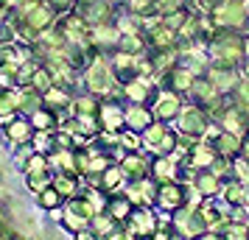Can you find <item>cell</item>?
<instances>
[{
	"label": "cell",
	"instance_id": "6da1fadb",
	"mask_svg": "<svg viewBox=\"0 0 249 240\" xmlns=\"http://www.w3.org/2000/svg\"><path fill=\"white\" fill-rule=\"evenodd\" d=\"M191 187L179 179H171V182H160L157 184V198H154V207H157L160 212H165V215H174L177 209L191 201Z\"/></svg>",
	"mask_w": 249,
	"mask_h": 240
},
{
	"label": "cell",
	"instance_id": "7a4b0ae2",
	"mask_svg": "<svg viewBox=\"0 0 249 240\" xmlns=\"http://www.w3.org/2000/svg\"><path fill=\"white\" fill-rule=\"evenodd\" d=\"M115 73H112V64H107L101 56H95L84 67V87H87V92L90 95H95V98H107L109 92H112L115 87Z\"/></svg>",
	"mask_w": 249,
	"mask_h": 240
},
{
	"label": "cell",
	"instance_id": "3957f363",
	"mask_svg": "<svg viewBox=\"0 0 249 240\" xmlns=\"http://www.w3.org/2000/svg\"><path fill=\"white\" fill-rule=\"evenodd\" d=\"M157 229H160V221L151 207H135L132 215L126 218V224H124V232L132 240H151L157 235Z\"/></svg>",
	"mask_w": 249,
	"mask_h": 240
},
{
	"label": "cell",
	"instance_id": "277c9868",
	"mask_svg": "<svg viewBox=\"0 0 249 240\" xmlns=\"http://www.w3.org/2000/svg\"><path fill=\"white\" fill-rule=\"evenodd\" d=\"M171 226L179 235V240H191V238L202 235L204 229H207L204 221H202V212H199V204H191V201L171 215Z\"/></svg>",
	"mask_w": 249,
	"mask_h": 240
},
{
	"label": "cell",
	"instance_id": "5b68a950",
	"mask_svg": "<svg viewBox=\"0 0 249 240\" xmlns=\"http://www.w3.org/2000/svg\"><path fill=\"white\" fill-rule=\"evenodd\" d=\"M207 126H210V117H207V112L202 106H188L177 117V131L182 137H202L207 131Z\"/></svg>",
	"mask_w": 249,
	"mask_h": 240
},
{
	"label": "cell",
	"instance_id": "8992f818",
	"mask_svg": "<svg viewBox=\"0 0 249 240\" xmlns=\"http://www.w3.org/2000/svg\"><path fill=\"white\" fill-rule=\"evenodd\" d=\"M98 126L101 131H124L126 128V106L124 103L104 98L98 106Z\"/></svg>",
	"mask_w": 249,
	"mask_h": 240
},
{
	"label": "cell",
	"instance_id": "52a82bcc",
	"mask_svg": "<svg viewBox=\"0 0 249 240\" xmlns=\"http://www.w3.org/2000/svg\"><path fill=\"white\" fill-rule=\"evenodd\" d=\"M199 212H202L204 226L213 229V232H218V229L230 221V212H232V209H230L221 198H207V201L199 198Z\"/></svg>",
	"mask_w": 249,
	"mask_h": 240
},
{
	"label": "cell",
	"instance_id": "ba28073f",
	"mask_svg": "<svg viewBox=\"0 0 249 240\" xmlns=\"http://www.w3.org/2000/svg\"><path fill=\"white\" fill-rule=\"evenodd\" d=\"M221 184H224V182H221V176L207 168V171H196V173H193L191 190L196 193V198L207 201V198H218V195H221Z\"/></svg>",
	"mask_w": 249,
	"mask_h": 240
},
{
	"label": "cell",
	"instance_id": "9c48e42d",
	"mask_svg": "<svg viewBox=\"0 0 249 240\" xmlns=\"http://www.w3.org/2000/svg\"><path fill=\"white\" fill-rule=\"evenodd\" d=\"M121 171H124L126 182H140V179L151 176V160L143 151H129L121 160Z\"/></svg>",
	"mask_w": 249,
	"mask_h": 240
},
{
	"label": "cell",
	"instance_id": "30bf717a",
	"mask_svg": "<svg viewBox=\"0 0 249 240\" xmlns=\"http://www.w3.org/2000/svg\"><path fill=\"white\" fill-rule=\"evenodd\" d=\"M3 131H6V137H9V143L12 145H28L31 140H34V134H36V128H34V123H31V117H14V120H9L6 126H3Z\"/></svg>",
	"mask_w": 249,
	"mask_h": 240
},
{
	"label": "cell",
	"instance_id": "8fae6325",
	"mask_svg": "<svg viewBox=\"0 0 249 240\" xmlns=\"http://www.w3.org/2000/svg\"><path fill=\"white\" fill-rule=\"evenodd\" d=\"M157 184L151 176L146 179H140V182H129L126 187V195L132 198V204L135 207H154V198H157Z\"/></svg>",
	"mask_w": 249,
	"mask_h": 240
},
{
	"label": "cell",
	"instance_id": "7c38bea8",
	"mask_svg": "<svg viewBox=\"0 0 249 240\" xmlns=\"http://www.w3.org/2000/svg\"><path fill=\"white\" fill-rule=\"evenodd\" d=\"M151 112H154V120L160 123H171V120H177L182 112V101L179 95H174V92H162L157 98V103L151 106Z\"/></svg>",
	"mask_w": 249,
	"mask_h": 240
},
{
	"label": "cell",
	"instance_id": "4fadbf2b",
	"mask_svg": "<svg viewBox=\"0 0 249 240\" xmlns=\"http://www.w3.org/2000/svg\"><path fill=\"white\" fill-rule=\"evenodd\" d=\"M92 184H95V190H98V193L112 195L118 187H124V184H126V176H124V171H121V165H109L104 173L92 176Z\"/></svg>",
	"mask_w": 249,
	"mask_h": 240
},
{
	"label": "cell",
	"instance_id": "5bb4252c",
	"mask_svg": "<svg viewBox=\"0 0 249 240\" xmlns=\"http://www.w3.org/2000/svg\"><path fill=\"white\" fill-rule=\"evenodd\" d=\"M151 123H154V112L148 109L146 103H129L126 106V128L143 134Z\"/></svg>",
	"mask_w": 249,
	"mask_h": 240
},
{
	"label": "cell",
	"instance_id": "9a60e30c",
	"mask_svg": "<svg viewBox=\"0 0 249 240\" xmlns=\"http://www.w3.org/2000/svg\"><path fill=\"white\" fill-rule=\"evenodd\" d=\"M124 95L129 103H148L151 95H154V84L148 79H143V76H137L135 81L124 84Z\"/></svg>",
	"mask_w": 249,
	"mask_h": 240
},
{
	"label": "cell",
	"instance_id": "2e32d148",
	"mask_svg": "<svg viewBox=\"0 0 249 240\" xmlns=\"http://www.w3.org/2000/svg\"><path fill=\"white\" fill-rule=\"evenodd\" d=\"M132 209H135V204H132V198H129L126 193L107 195V207H104V212H109L118 224H126V218L132 215Z\"/></svg>",
	"mask_w": 249,
	"mask_h": 240
},
{
	"label": "cell",
	"instance_id": "e0dca14e",
	"mask_svg": "<svg viewBox=\"0 0 249 240\" xmlns=\"http://www.w3.org/2000/svg\"><path fill=\"white\" fill-rule=\"evenodd\" d=\"M241 145H244L241 134H232V131H221V134L215 137V143H213L215 154L224 157V160H235L238 154H241Z\"/></svg>",
	"mask_w": 249,
	"mask_h": 240
},
{
	"label": "cell",
	"instance_id": "ac0fdd59",
	"mask_svg": "<svg viewBox=\"0 0 249 240\" xmlns=\"http://www.w3.org/2000/svg\"><path fill=\"white\" fill-rule=\"evenodd\" d=\"M42 103L53 112H62V109H70L73 106V98H70V87H62V84H53L51 90L42 95Z\"/></svg>",
	"mask_w": 249,
	"mask_h": 240
},
{
	"label": "cell",
	"instance_id": "d6986e66",
	"mask_svg": "<svg viewBox=\"0 0 249 240\" xmlns=\"http://www.w3.org/2000/svg\"><path fill=\"white\" fill-rule=\"evenodd\" d=\"M20 114V98H17V87L12 90H0V126H6Z\"/></svg>",
	"mask_w": 249,
	"mask_h": 240
},
{
	"label": "cell",
	"instance_id": "ffe728a7",
	"mask_svg": "<svg viewBox=\"0 0 249 240\" xmlns=\"http://www.w3.org/2000/svg\"><path fill=\"white\" fill-rule=\"evenodd\" d=\"M31 117V123H34V128L36 131H59V112H53V109H48L45 103L36 109V112H31L28 114Z\"/></svg>",
	"mask_w": 249,
	"mask_h": 240
},
{
	"label": "cell",
	"instance_id": "44dd1931",
	"mask_svg": "<svg viewBox=\"0 0 249 240\" xmlns=\"http://www.w3.org/2000/svg\"><path fill=\"white\" fill-rule=\"evenodd\" d=\"M53 84H56V79H53V70L48 67V64H39V62H36V67L31 70V79H28V84H25V87H34L39 95H45Z\"/></svg>",
	"mask_w": 249,
	"mask_h": 240
},
{
	"label": "cell",
	"instance_id": "7402d4cb",
	"mask_svg": "<svg viewBox=\"0 0 249 240\" xmlns=\"http://www.w3.org/2000/svg\"><path fill=\"white\" fill-rule=\"evenodd\" d=\"M90 229L101 240H109L115 232H121V224H118L109 212H95V215H92V221H90Z\"/></svg>",
	"mask_w": 249,
	"mask_h": 240
},
{
	"label": "cell",
	"instance_id": "603a6c76",
	"mask_svg": "<svg viewBox=\"0 0 249 240\" xmlns=\"http://www.w3.org/2000/svg\"><path fill=\"white\" fill-rule=\"evenodd\" d=\"M53 187L65 195V201L79 195V176L76 173H53Z\"/></svg>",
	"mask_w": 249,
	"mask_h": 240
},
{
	"label": "cell",
	"instance_id": "cb8c5ba5",
	"mask_svg": "<svg viewBox=\"0 0 249 240\" xmlns=\"http://www.w3.org/2000/svg\"><path fill=\"white\" fill-rule=\"evenodd\" d=\"M218 232H221V238H224V240H249L247 221H235V218H230Z\"/></svg>",
	"mask_w": 249,
	"mask_h": 240
},
{
	"label": "cell",
	"instance_id": "d4e9b609",
	"mask_svg": "<svg viewBox=\"0 0 249 240\" xmlns=\"http://www.w3.org/2000/svg\"><path fill=\"white\" fill-rule=\"evenodd\" d=\"M48 171H53V168H51V160H48V154L34 151V154L25 160V176H36V173H48Z\"/></svg>",
	"mask_w": 249,
	"mask_h": 240
},
{
	"label": "cell",
	"instance_id": "484cf974",
	"mask_svg": "<svg viewBox=\"0 0 249 240\" xmlns=\"http://www.w3.org/2000/svg\"><path fill=\"white\" fill-rule=\"evenodd\" d=\"M36 195H39V207H45V209H59V207H62V201H65V195L59 193L53 184H51V187H45L42 193H36Z\"/></svg>",
	"mask_w": 249,
	"mask_h": 240
},
{
	"label": "cell",
	"instance_id": "4316f807",
	"mask_svg": "<svg viewBox=\"0 0 249 240\" xmlns=\"http://www.w3.org/2000/svg\"><path fill=\"white\" fill-rule=\"evenodd\" d=\"M232 179L249 184V160H247V157H235V171H232Z\"/></svg>",
	"mask_w": 249,
	"mask_h": 240
},
{
	"label": "cell",
	"instance_id": "83f0119b",
	"mask_svg": "<svg viewBox=\"0 0 249 240\" xmlns=\"http://www.w3.org/2000/svg\"><path fill=\"white\" fill-rule=\"evenodd\" d=\"M53 9H56V14H70L76 6H79V0H48Z\"/></svg>",
	"mask_w": 249,
	"mask_h": 240
},
{
	"label": "cell",
	"instance_id": "f1b7e54d",
	"mask_svg": "<svg viewBox=\"0 0 249 240\" xmlns=\"http://www.w3.org/2000/svg\"><path fill=\"white\" fill-rule=\"evenodd\" d=\"M191 240H224V238H221V232H213V229H204L202 235H196V238H191Z\"/></svg>",
	"mask_w": 249,
	"mask_h": 240
},
{
	"label": "cell",
	"instance_id": "f546056e",
	"mask_svg": "<svg viewBox=\"0 0 249 240\" xmlns=\"http://www.w3.org/2000/svg\"><path fill=\"white\" fill-rule=\"evenodd\" d=\"M76 240H101V238H98L92 229H84V232H79V235H76Z\"/></svg>",
	"mask_w": 249,
	"mask_h": 240
},
{
	"label": "cell",
	"instance_id": "4dcf8cb0",
	"mask_svg": "<svg viewBox=\"0 0 249 240\" xmlns=\"http://www.w3.org/2000/svg\"><path fill=\"white\" fill-rule=\"evenodd\" d=\"M9 20H12V12H9V9H3V6H0V28H3V25L9 23Z\"/></svg>",
	"mask_w": 249,
	"mask_h": 240
},
{
	"label": "cell",
	"instance_id": "1f68e13d",
	"mask_svg": "<svg viewBox=\"0 0 249 240\" xmlns=\"http://www.w3.org/2000/svg\"><path fill=\"white\" fill-rule=\"evenodd\" d=\"M244 221H247V229H249V215H247V218H244Z\"/></svg>",
	"mask_w": 249,
	"mask_h": 240
},
{
	"label": "cell",
	"instance_id": "d6a6232c",
	"mask_svg": "<svg viewBox=\"0 0 249 240\" xmlns=\"http://www.w3.org/2000/svg\"><path fill=\"white\" fill-rule=\"evenodd\" d=\"M0 6H3V0H0Z\"/></svg>",
	"mask_w": 249,
	"mask_h": 240
},
{
	"label": "cell",
	"instance_id": "836d02e7",
	"mask_svg": "<svg viewBox=\"0 0 249 240\" xmlns=\"http://www.w3.org/2000/svg\"><path fill=\"white\" fill-rule=\"evenodd\" d=\"M0 90H3V87H0Z\"/></svg>",
	"mask_w": 249,
	"mask_h": 240
}]
</instances>
